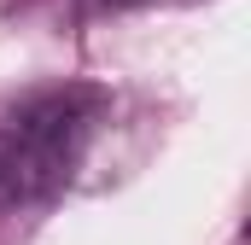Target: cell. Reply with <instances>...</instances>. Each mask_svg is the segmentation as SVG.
I'll return each mask as SVG.
<instances>
[{
	"label": "cell",
	"instance_id": "6da1fadb",
	"mask_svg": "<svg viewBox=\"0 0 251 245\" xmlns=\"http://www.w3.org/2000/svg\"><path fill=\"white\" fill-rule=\"evenodd\" d=\"M105 111L100 88H47L0 111V210L47 204L82 164L94 122Z\"/></svg>",
	"mask_w": 251,
	"mask_h": 245
}]
</instances>
